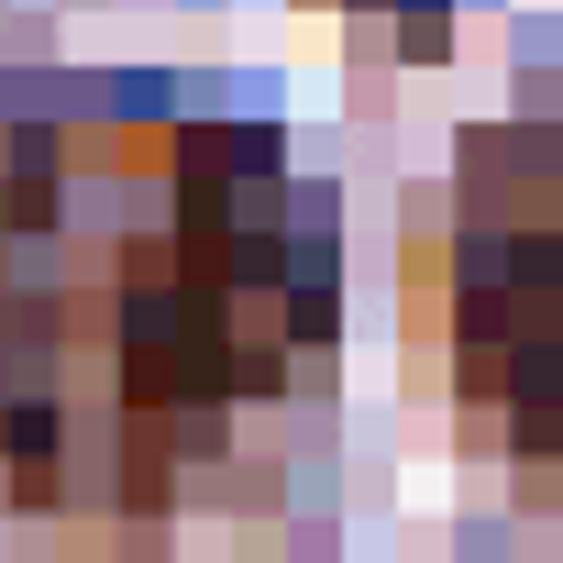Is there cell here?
<instances>
[{
	"label": "cell",
	"instance_id": "6da1fadb",
	"mask_svg": "<svg viewBox=\"0 0 563 563\" xmlns=\"http://www.w3.org/2000/svg\"><path fill=\"white\" fill-rule=\"evenodd\" d=\"M332 332V210L199 111L0 122V508L155 541L221 508Z\"/></svg>",
	"mask_w": 563,
	"mask_h": 563
},
{
	"label": "cell",
	"instance_id": "7a4b0ae2",
	"mask_svg": "<svg viewBox=\"0 0 563 563\" xmlns=\"http://www.w3.org/2000/svg\"><path fill=\"white\" fill-rule=\"evenodd\" d=\"M442 354L475 453L530 508H563V111H519L453 166Z\"/></svg>",
	"mask_w": 563,
	"mask_h": 563
}]
</instances>
